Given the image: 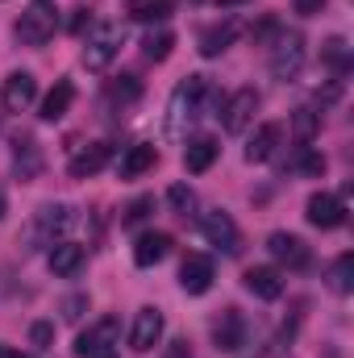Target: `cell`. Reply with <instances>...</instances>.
Here are the masks:
<instances>
[{"label":"cell","instance_id":"8","mask_svg":"<svg viewBox=\"0 0 354 358\" xmlns=\"http://www.w3.org/2000/svg\"><path fill=\"white\" fill-rule=\"evenodd\" d=\"M200 234H204L217 250H225V255H238V250H242V234H238V225H234V217H229L225 208L204 213V217H200Z\"/></svg>","mask_w":354,"mask_h":358},{"label":"cell","instance_id":"11","mask_svg":"<svg viewBox=\"0 0 354 358\" xmlns=\"http://www.w3.org/2000/svg\"><path fill=\"white\" fill-rule=\"evenodd\" d=\"M213 279H217V271H213V259H208V255H187V259H183V267H179V287H183L187 296H204V292L213 287Z\"/></svg>","mask_w":354,"mask_h":358},{"label":"cell","instance_id":"3","mask_svg":"<svg viewBox=\"0 0 354 358\" xmlns=\"http://www.w3.org/2000/svg\"><path fill=\"white\" fill-rule=\"evenodd\" d=\"M59 29V8L50 0H34L21 17H17V38L25 46H46Z\"/></svg>","mask_w":354,"mask_h":358},{"label":"cell","instance_id":"37","mask_svg":"<svg viewBox=\"0 0 354 358\" xmlns=\"http://www.w3.org/2000/svg\"><path fill=\"white\" fill-rule=\"evenodd\" d=\"M0 217H4V192H0Z\"/></svg>","mask_w":354,"mask_h":358},{"label":"cell","instance_id":"14","mask_svg":"<svg viewBox=\"0 0 354 358\" xmlns=\"http://www.w3.org/2000/svg\"><path fill=\"white\" fill-rule=\"evenodd\" d=\"M108 163H113V146H108V142H92V146H84V150L67 163V176L88 179V176H96V171H104Z\"/></svg>","mask_w":354,"mask_h":358},{"label":"cell","instance_id":"36","mask_svg":"<svg viewBox=\"0 0 354 358\" xmlns=\"http://www.w3.org/2000/svg\"><path fill=\"white\" fill-rule=\"evenodd\" d=\"M0 358H29V355H21V350H13V346H0Z\"/></svg>","mask_w":354,"mask_h":358},{"label":"cell","instance_id":"29","mask_svg":"<svg viewBox=\"0 0 354 358\" xmlns=\"http://www.w3.org/2000/svg\"><path fill=\"white\" fill-rule=\"evenodd\" d=\"M292 129H296V138L309 146V142L317 138V129H321V117H317L313 108H296V113H292Z\"/></svg>","mask_w":354,"mask_h":358},{"label":"cell","instance_id":"32","mask_svg":"<svg viewBox=\"0 0 354 358\" xmlns=\"http://www.w3.org/2000/svg\"><path fill=\"white\" fill-rule=\"evenodd\" d=\"M167 200H171V208H176V213H183V217H187V213L196 208V192H192L187 183H171V192H167Z\"/></svg>","mask_w":354,"mask_h":358},{"label":"cell","instance_id":"26","mask_svg":"<svg viewBox=\"0 0 354 358\" xmlns=\"http://www.w3.org/2000/svg\"><path fill=\"white\" fill-rule=\"evenodd\" d=\"M330 287H334L338 296H346V292L354 287V255L351 250L334 259V267H330Z\"/></svg>","mask_w":354,"mask_h":358},{"label":"cell","instance_id":"10","mask_svg":"<svg viewBox=\"0 0 354 358\" xmlns=\"http://www.w3.org/2000/svg\"><path fill=\"white\" fill-rule=\"evenodd\" d=\"M304 217H309V225H317V229H338V225L346 221V204H342V196L313 192L309 204H304Z\"/></svg>","mask_w":354,"mask_h":358},{"label":"cell","instance_id":"28","mask_svg":"<svg viewBox=\"0 0 354 358\" xmlns=\"http://www.w3.org/2000/svg\"><path fill=\"white\" fill-rule=\"evenodd\" d=\"M171 4H176V0H134L129 17L150 25V21H163V17H171Z\"/></svg>","mask_w":354,"mask_h":358},{"label":"cell","instance_id":"12","mask_svg":"<svg viewBox=\"0 0 354 358\" xmlns=\"http://www.w3.org/2000/svg\"><path fill=\"white\" fill-rule=\"evenodd\" d=\"M213 342H217V350L238 355V346L246 342V321H242L238 308H225V313L213 321Z\"/></svg>","mask_w":354,"mask_h":358},{"label":"cell","instance_id":"20","mask_svg":"<svg viewBox=\"0 0 354 358\" xmlns=\"http://www.w3.org/2000/svg\"><path fill=\"white\" fill-rule=\"evenodd\" d=\"M242 279H246V292L259 296V300H279L283 296V275H279V267H250Z\"/></svg>","mask_w":354,"mask_h":358},{"label":"cell","instance_id":"19","mask_svg":"<svg viewBox=\"0 0 354 358\" xmlns=\"http://www.w3.org/2000/svg\"><path fill=\"white\" fill-rule=\"evenodd\" d=\"M171 255V234H142L138 242H134V263L138 267H159L163 259Z\"/></svg>","mask_w":354,"mask_h":358},{"label":"cell","instance_id":"31","mask_svg":"<svg viewBox=\"0 0 354 358\" xmlns=\"http://www.w3.org/2000/svg\"><path fill=\"white\" fill-rule=\"evenodd\" d=\"M155 213V196H138L129 208H125V217H121V225H142L146 217Z\"/></svg>","mask_w":354,"mask_h":358},{"label":"cell","instance_id":"21","mask_svg":"<svg viewBox=\"0 0 354 358\" xmlns=\"http://www.w3.org/2000/svg\"><path fill=\"white\" fill-rule=\"evenodd\" d=\"M155 163H159V150H155L150 142H138V146H129V150L121 155L117 176L121 179H138V176H146V171H155Z\"/></svg>","mask_w":354,"mask_h":358},{"label":"cell","instance_id":"15","mask_svg":"<svg viewBox=\"0 0 354 358\" xmlns=\"http://www.w3.org/2000/svg\"><path fill=\"white\" fill-rule=\"evenodd\" d=\"M217 155H221L217 138H213V134H196V138H187V150H183V167H187L192 176H204V171L217 163Z\"/></svg>","mask_w":354,"mask_h":358},{"label":"cell","instance_id":"25","mask_svg":"<svg viewBox=\"0 0 354 358\" xmlns=\"http://www.w3.org/2000/svg\"><path fill=\"white\" fill-rule=\"evenodd\" d=\"M171 50H176V34L171 29H150L146 38H142V55L150 59V63H163V59H171Z\"/></svg>","mask_w":354,"mask_h":358},{"label":"cell","instance_id":"9","mask_svg":"<svg viewBox=\"0 0 354 358\" xmlns=\"http://www.w3.org/2000/svg\"><path fill=\"white\" fill-rule=\"evenodd\" d=\"M163 329H167V321H163V313L159 308H138V317H134V329H129V350H138V355H146V350H155L159 342H163Z\"/></svg>","mask_w":354,"mask_h":358},{"label":"cell","instance_id":"33","mask_svg":"<svg viewBox=\"0 0 354 358\" xmlns=\"http://www.w3.org/2000/svg\"><path fill=\"white\" fill-rule=\"evenodd\" d=\"M29 342H34L38 350H46V346L55 342V325H50V321H34V325H29Z\"/></svg>","mask_w":354,"mask_h":358},{"label":"cell","instance_id":"1","mask_svg":"<svg viewBox=\"0 0 354 358\" xmlns=\"http://www.w3.org/2000/svg\"><path fill=\"white\" fill-rule=\"evenodd\" d=\"M208 76H187L176 92H171V100H167V134L179 138L196 117H200V108H204V96H208Z\"/></svg>","mask_w":354,"mask_h":358},{"label":"cell","instance_id":"22","mask_svg":"<svg viewBox=\"0 0 354 358\" xmlns=\"http://www.w3.org/2000/svg\"><path fill=\"white\" fill-rule=\"evenodd\" d=\"M71 100H76V84L71 80H59L55 88L46 92V100H42V121H63L67 113H71Z\"/></svg>","mask_w":354,"mask_h":358},{"label":"cell","instance_id":"7","mask_svg":"<svg viewBox=\"0 0 354 358\" xmlns=\"http://www.w3.org/2000/svg\"><path fill=\"white\" fill-rule=\"evenodd\" d=\"M259 104H263V96L255 88H238L229 100H221V125H225L229 134H242V129L255 121Z\"/></svg>","mask_w":354,"mask_h":358},{"label":"cell","instance_id":"38","mask_svg":"<svg viewBox=\"0 0 354 358\" xmlns=\"http://www.w3.org/2000/svg\"><path fill=\"white\" fill-rule=\"evenodd\" d=\"M221 4H242V0H221Z\"/></svg>","mask_w":354,"mask_h":358},{"label":"cell","instance_id":"16","mask_svg":"<svg viewBox=\"0 0 354 358\" xmlns=\"http://www.w3.org/2000/svg\"><path fill=\"white\" fill-rule=\"evenodd\" d=\"M267 250H271V259L283 263V267H304V263H309V246H304L296 234H283V229H275V234L267 238Z\"/></svg>","mask_w":354,"mask_h":358},{"label":"cell","instance_id":"27","mask_svg":"<svg viewBox=\"0 0 354 358\" xmlns=\"http://www.w3.org/2000/svg\"><path fill=\"white\" fill-rule=\"evenodd\" d=\"M321 59L334 67V76H338V80L351 71V50H346V42H342V38H330V42L321 46Z\"/></svg>","mask_w":354,"mask_h":358},{"label":"cell","instance_id":"24","mask_svg":"<svg viewBox=\"0 0 354 358\" xmlns=\"http://www.w3.org/2000/svg\"><path fill=\"white\" fill-rule=\"evenodd\" d=\"M238 38V25L234 21H221V25H208L204 34H200V55L204 59H217L221 50H229V42Z\"/></svg>","mask_w":354,"mask_h":358},{"label":"cell","instance_id":"13","mask_svg":"<svg viewBox=\"0 0 354 358\" xmlns=\"http://www.w3.org/2000/svg\"><path fill=\"white\" fill-rule=\"evenodd\" d=\"M34 96H38V80H34L29 71H13V76L4 80V88H0V104H4L8 113H21V108L34 104Z\"/></svg>","mask_w":354,"mask_h":358},{"label":"cell","instance_id":"6","mask_svg":"<svg viewBox=\"0 0 354 358\" xmlns=\"http://www.w3.org/2000/svg\"><path fill=\"white\" fill-rule=\"evenodd\" d=\"M113 346H121V321H117V317H100L96 325H88V329L76 338V355L80 358L113 355Z\"/></svg>","mask_w":354,"mask_h":358},{"label":"cell","instance_id":"39","mask_svg":"<svg viewBox=\"0 0 354 358\" xmlns=\"http://www.w3.org/2000/svg\"><path fill=\"white\" fill-rule=\"evenodd\" d=\"M100 358H117V355H100Z\"/></svg>","mask_w":354,"mask_h":358},{"label":"cell","instance_id":"35","mask_svg":"<svg viewBox=\"0 0 354 358\" xmlns=\"http://www.w3.org/2000/svg\"><path fill=\"white\" fill-rule=\"evenodd\" d=\"M292 8H296L300 17H317V13L325 8V0H292Z\"/></svg>","mask_w":354,"mask_h":358},{"label":"cell","instance_id":"5","mask_svg":"<svg viewBox=\"0 0 354 358\" xmlns=\"http://www.w3.org/2000/svg\"><path fill=\"white\" fill-rule=\"evenodd\" d=\"M121 42H125L121 25H108V21L92 25L88 42H84V67H88V71H104V67L121 55Z\"/></svg>","mask_w":354,"mask_h":358},{"label":"cell","instance_id":"18","mask_svg":"<svg viewBox=\"0 0 354 358\" xmlns=\"http://www.w3.org/2000/svg\"><path fill=\"white\" fill-rule=\"evenodd\" d=\"M279 142H283V125H275V121L259 125L255 138L246 142V163H267V159H275Z\"/></svg>","mask_w":354,"mask_h":358},{"label":"cell","instance_id":"23","mask_svg":"<svg viewBox=\"0 0 354 358\" xmlns=\"http://www.w3.org/2000/svg\"><path fill=\"white\" fill-rule=\"evenodd\" d=\"M84 259H88V255H84V246H76V242H55V246H50V255H46L50 271H55V275H63V279L84 267Z\"/></svg>","mask_w":354,"mask_h":358},{"label":"cell","instance_id":"4","mask_svg":"<svg viewBox=\"0 0 354 358\" xmlns=\"http://www.w3.org/2000/svg\"><path fill=\"white\" fill-rule=\"evenodd\" d=\"M304 34L300 29H283L279 38H275V46H271V76L275 80H296L300 71H304Z\"/></svg>","mask_w":354,"mask_h":358},{"label":"cell","instance_id":"17","mask_svg":"<svg viewBox=\"0 0 354 358\" xmlns=\"http://www.w3.org/2000/svg\"><path fill=\"white\" fill-rule=\"evenodd\" d=\"M13 171L21 183H29V179L42 176V150H38V142L29 138V134H21L17 142H13Z\"/></svg>","mask_w":354,"mask_h":358},{"label":"cell","instance_id":"30","mask_svg":"<svg viewBox=\"0 0 354 358\" xmlns=\"http://www.w3.org/2000/svg\"><path fill=\"white\" fill-rule=\"evenodd\" d=\"M108 96H113L117 104H134V100L142 96V84H138L134 76H121V80H113V84H108Z\"/></svg>","mask_w":354,"mask_h":358},{"label":"cell","instance_id":"34","mask_svg":"<svg viewBox=\"0 0 354 358\" xmlns=\"http://www.w3.org/2000/svg\"><path fill=\"white\" fill-rule=\"evenodd\" d=\"M84 308H88V296H67L63 300V321H80Z\"/></svg>","mask_w":354,"mask_h":358},{"label":"cell","instance_id":"2","mask_svg":"<svg viewBox=\"0 0 354 358\" xmlns=\"http://www.w3.org/2000/svg\"><path fill=\"white\" fill-rule=\"evenodd\" d=\"M71 225V208L67 204H42L34 213V221L25 225V250H38V246H55V238Z\"/></svg>","mask_w":354,"mask_h":358}]
</instances>
